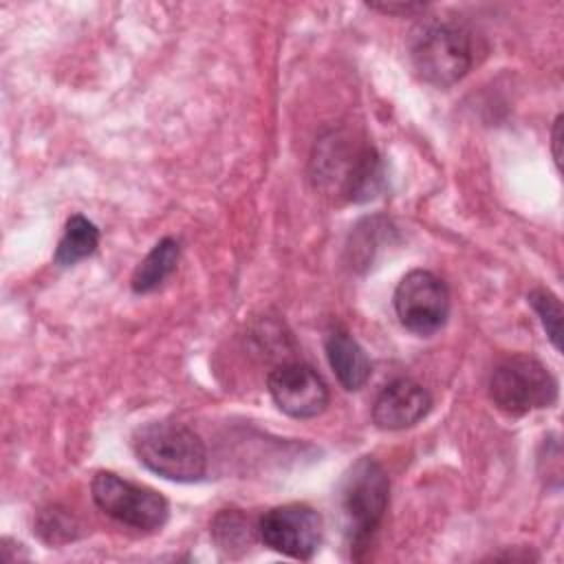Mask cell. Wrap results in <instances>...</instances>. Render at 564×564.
I'll return each instance as SVG.
<instances>
[{"instance_id": "cell-12", "label": "cell", "mask_w": 564, "mask_h": 564, "mask_svg": "<svg viewBox=\"0 0 564 564\" xmlns=\"http://www.w3.org/2000/svg\"><path fill=\"white\" fill-rule=\"evenodd\" d=\"M181 258V245L174 238L159 240L148 256L137 264L130 278V286L134 293H152L156 291L174 271Z\"/></svg>"}, {"instance_id": "cell-8", "label": "cell", "mask_w": 564, "mask_h": 564, "mask_svg": "<svg viewBox=\"0 0 564 564\" xmlns=\"http://www.w3.org/2000/svg\"><path fill=\"white\" fill-rule=\"evenodd\" d=\"M258 538L275 553L311 560L322 542V516L304 502L273 507L260 518Z\"/></svg>"}, {"instance_id": "cell-11", "label": "cell", "mask_w": 564, "mask_h": 564, "mask_svg": "<svg viewBox=\"0 0 564 564\" xmlns=\"http://www.w3.org/2000/svg\"><path fill=\"white\" fill-rule=\"evenodd\" d=\"M324 350L330 370L344 390L355 392L364 388L370 377V359L361 344L344 326H330L324 337Z\"/></svg>"}, {"instance_id": "cell-18", "label": "cell", "mask_w": 564, "mask_h": 564, "mask_svg": "<svg viewBox=\"0 0 564 564\" xmlns=\"http://www.w3.org/2000/svg\"><path fill=\"white\" fill-rule=\"evenodd\" d=\"M560 145H562V115L555 117L553 121V130H551V150H553V159H555V165L560 167L562 165V152H560Z\"/></svg>"}, {"instance_id": "cell-7", "label": "cell", "mask_w": 564, "mask_h": 564, "mask_svg": "<svg viewBox=\"0 0 564 564\" xmlns=\"http://www.w3.org/2000/svg\"><path fill=\"white\" fill-rule=\"evenodd\" d=\"M394 311L399 322L414 335L430 337L449 317L447 284L427 269H414L394 289Z\"/></svg>"}, {"instance_id": "cell-3", "label": "cell", "mask_w": 564, "mask_h": 564, "mask_svg": "<svg viewBox=\"0 0 564 564\" xmlns=\"http://www.w3.org/2000/svg\"><path fill=\"white\" fill-rule=\"evenodd\" d=\"M132 447L139 463L167 480L196 482L207 471L205 443L178 421H150L137 427Z\"/></svg>"}, {"instance_id": "cell-14", "label": "cell", "mask_w": 564, "mask_h": 564, "mask_svg": "<svg viewBox=\"0 0 564 564\" xmlns=\"http://www.w3.org/2000/svg\"><path fill=\"white\" fill-rule=\"evenodd\" d=\"M209 531H212L216 546L229 557L245 555L258 538V529H253L249 518L245 513H240L238 509L218 511L212 520Z\"/></svg>"}, {"instance_id": "cell-15", "label": "cell", "mask_w": 564, "mask_h": 564, "mask_svg": "<svg viewBox=\"0 0 564 564\" xmlns=\"http://www.w3.org/2000/svg\"><path fill=\"white\" fill-rule=\"evenodd\" d=\"M33 531L37 533L40 540H44L51 546L66 544L79 538V524L75 516L57 505H51L37 513Z\"/></svg>"}, {"instance_id": "cell-2", "label": "cell", "mask_w": 564, "mask_h": 564, "mask_svg": "<svg viewBox=\"0 0 564 564\" xmlns=\"http://www.w3.org/2000/svg\"><path fill=\"white\" fill-rule=\"evenodd\" d=\"M390 502V480L386 469L372 458H357L339 485V516L344 538L352 560H361Z\"/></svg>"}, {"instance_id": "cell-1", "label": "cell", "mask_w": 564, "mask_h": 564, "mask_svg": "<svg viewBox=\"0 0 564 564\" xmlns=\"http://www.w3.org/2000/svg\"><path fill=\"white\" fill-rule=\"evenodd\" d=\"M315 189L339 203H366L383 187L381 156L370 141L348 128L324 132L311 154Z\"/></svg>"}, {"instance_id": "cell-6", "label": "cell", "mask_w": 564, "mask_h": 564, "mask_svg": "<svg viewBox=\"0 0 564 564\" xmlns=\"http://www.w3.org/2000/svg\"><path fill=\"white\" fill-rule=\"evenodd\" d=\"M90 496L106 516L139 531H156L170 516V505L159 491L112 471H97L93 476Z\"/></svg>"}, {"instance_id": "cell-10", "label": "cell", "mask_w": 564, "mask_h": 564, "mask_svg": "<svg viewBox=\"0 0 564 564\" xmlns=\"http://www.w3.org/2000/svg\"><path fill=\"white\" fill-rule=\"evenodd\" d=\"M430 392L414 379L399 377L383 386L372 403V423L379 430H405L427 416Z\"/></svg>"}, {"instance_id": "cell-4", "label": "cell", "mask_w": 564, "mask_h": 564, "mask_svg": "<svg viewBox=\"0 0 564 564\" xmlns=\"http://www.w3.org/2000/svg\"><path fill=\"white\" fill-rule=\"evenodd\" d=\"M410 62L419 79L445 88L467 75L474 64V42L454 22H425L410 40Z\"/></svg>"}, {"instance_id": "cell-9", "label": "cell", "mask_w": 564, "mask_h": 564, "mask_svg": "<svg viewBox=\"0 0 564 564\" xmlns=\"http://www.w3.org/2000/svg\"><path fill=\"white\" fill-rule=\"evenodd\" d=\"M273 403L293 419L319 416L328 405V386L315 368L302 361L275 366L267 379Z\"/></svg>"}, {"instance_id": "cell-16", "label": "cell", "mask_w": 564, "mask_h": 564, "mask_svg": "<svg viewBox=\"0 0 564 564\" xmlns=\"http://www.w3.org/2000/svg\"><path fill=\"white\" fill-rule=\"evenodd\" d=\"M529 304L535 311V315L540 317L551 344L560 350V335H562V304L557 300L555 293H551L549 289H533L529 293Z\"/></svg>"}, {"instance_id": "cell-13", "label": "cell", "mask_w": 564, "mask_h": 564, "mask_svg": "<svg viewBox=\"0 0 564 564\" xmlns=\"http://www.w3.org/2000/svg\"><path fill=\"white\" fill-rule=\"evenodd\" d=\"M99 245V229L93 220L82 214H73L66 225L64 234L55 247L53 262L57 267H73L79 260L93 256Z\"/></svg>"}, {"instance_id": "cell-5", "label": "cell", "mask_w": 564, "mask_h": 564, "mask_svg": "<svg viewBox=\"0 0 564 564\" xmlns=\"http://www.w3.org/2000/svg\"><path fill=\"white\" fill-rule=\"evenodd\" d=\"M489 399L509 416H524L557 401V379L531 355H509L489 375Z\"/></svg>"}, {"instance_id": "cell-17", "label": "cell", "mask_w": 564, "mask_h": 564, "mask_svg": "<svg viewBox=\"0 0 564 564\" xmlns=\"http://www.w3.org/2000/svg\"><path fill=\"white\" fill-rule=\"evenodd\" d=\"M370 9H375V11H381V13H401V15H408V13H416V11H423L425 9V4H421V2H401V4H397V2H388V4H368Z\"/></svg>"}]
</instances>
